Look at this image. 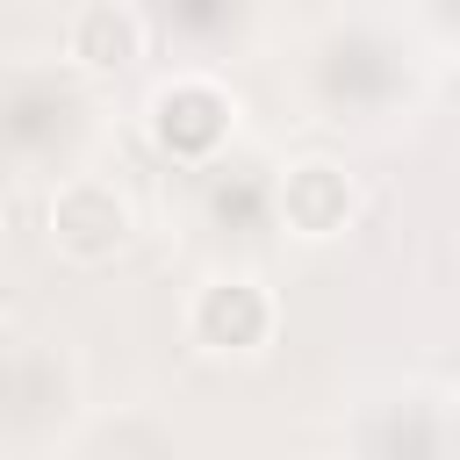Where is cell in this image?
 Listing matches in <instances>:
<instances>
[{
	"label": "cell",
	"instance_id": "obj_2",
	"mask_svg": "<svg viewBox=\"0 0 460 460\" xmlns=\"http://www.w3.org/2000/svg\"><path fill=\"white\" fill-rule=\"evenodd\" d=\"M72 50L86 58V65H129L137 58V22L129 14H115V7H93L86 22H79V36H72Z\"/></svg>",
	"mask_w": 460,
	"mask_h": 460
},
{
	"label": "cell",
	"instance_id": "obj_1",
	"mask_svg": "<svg viewBox=\"0 0 460 460\" xmlns=\"http://www.w3.org/2000/svg\"><path fill=\"white\" fill-rule=\"evenodd\" d=\"M50 237H58L72 259H108V252H122V237H129V208H122V194L79 180V187L58 194V208H50Z\"/></svg>",
	"mask_w": 460,
	"mask_h": 460
}]
</instances>
